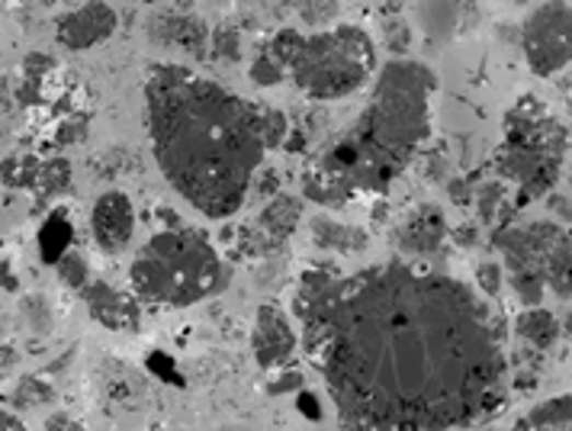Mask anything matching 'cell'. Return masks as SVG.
<instances>
[{"instance_id":"obj_8","label":"cell","mask_w":572,"mask_h":431,"mask_svg":"<svg viewBox=\"0 0 572 431\" xmlns=\"http://www.w3.org/2000/svg\"><path fill=\"white\" fill-rule=\"evenodd\" d=\"M91 232H94L96 248L106 254H119L129 248L136 232V209L126 193L106 191L96 200L91 213Z\"/></svg>"},{"instance_id":"obj_11","label":"cell","mask_w":572,"mask_h":431,"mask_svg":"<svg viewBox=\"0 0 572 431\" xmlns=\"http://www.w3.org/2000/svg\"><path fill=\"white\" fill-rule=\"evenodd\" d=\"M84 303H88L91 316L100 326L116 329V332L119 329H136L139 319H142V309H139V303L129 293H119V290H113L110 284H100V281L84 287Z\"/></svg>"},{"instance_id":"obj_22","label":"cell","mask_w":572,"mask_h":431,"mask_svg":"<svg viewBox=\"0 0 572 431\" xmlns=\"http://www.w3.org/2000/svg\"><path fill=\"white\" fill-rule=\"evenodd\" d=\"M55 271H58V277L71 290L88 287V261H84L78 251H65V254L55 261Z\"/></svg>"},{"instance_id":"obj_7","label":"cell","mask_w":572,"mask_h":431,"mask_svg":"<svg viewBox=\"0 0 572 431\" xmlns=\"http://www.w3.org/2000/svg\"><path fill=\"white\" fill-rule=\"evenodd\" d=\"M116 10L106 0H88L78 10H68L55 20V39L68 52H84L106 43L116 33Z\"/></svg>"},{"instance_id":"obj_9","label":"cell","mask_w":572,"mask_h":431,"mask_svg":"<svg viewBox=\"0 0 572 431\" xmlns=\"http://www.w3.org/2000/svg\"><path fill=\"white\" fill-rule=\"evenodd\" d=\"M251 344H254V358L264 371H274L281 367L284 361H289L293 354V344H296V336L286 322L284 309L277 306H261L258 309V322H254V336H251Z\"/></svg>"},{"instance_id":"obj_19","label":"cell","mask_w":572,"mask_h":431,"mask_svg":"<svg viewBox=\"0 0 572 431\" xmlns=\"http://www.w3.org/2000/svg\"><path fill=\"white\" fill-rule=\"evenodd\" d=\"M71 181V165L65 158H52L46 165H39V174H36V184L43 188V193H61Z\"/></svg>"},{"instance_id":"obj_1","label":"cell","mask_w":572,"mask_h":431,"mask_svg":"<svg viewBox=\"0 0 572 431\" xmlns=\"http://www.w3.org/2000/svg\"><path fill=\"white\" fill-rule=\"evenodd\" d=\"M296 313L344 431H441L499 399L502 351L485 303L460 281L377 264L302 277Z\"/></svg>"},{"instance_id":"obj_24","label":"cell","mask_w":572,"mask_h":431,"mask_svg":"<svg viewBox=\"0 0 572 431\" xmlns=\"http://www.w3.org/2000/svg\"><path fill=\"white\" fill-rule=\"evenodd\" d=\"M0 174H3V181H7L10 188H23V184H33V181H36L39 165H36V158H16V161H7V165L0 168Z\"/></svg>"},{"instance_id":"obj_2","label":"cell","mask_w":572,"mask_h":431,"mask_svg":"<svg viewBox=\"0 0 572 431\" xmlns=\"http://www.w3.org/2000/svg\"><path fill=\"white\" fill-rule=\"evenodd\" d=\"M145 113L168 184L209 219L236 216L267 151L258 103L187 65H158L145 78Z\"/></svg>"},{"instance_id":"obj_32","label":"cell","mask_w":572,"mask_h":431,"mask_svg":"<svg viewBox=\"0 0 572 431\" xmlns=\"http://www.w3.org/2000/svg\"><path fill=\"white\" fill-rule=\"evenodd\" d=\"M68 429H71V422H68V416H61V412L52 416V419L46 422V431H68Z\"/></svg>"},{"instance_id":"obj_31","label":"cell","mask_w":572,"mask_h":431,"mask_svg":"<svg viewBox=\"0 0 572 431\" xmlns=\"http://www.w3.org/2000/svg\"><path fill=\"white\" fill-rule=\"evenodd\" d=\"M302 384V377H299V374H289V377H284V381H277V384L271 386V389H274V393H281V389H296V386Z\"/></svg>"},{"instance_id":"obj_25","label":"cell","mask_w":572,"mask_h":431,"mask_svg":"<svg viewBox=\"0 0 572 431\" xmlns=\"http://www.w3.org/2000/svg\"><path fill=\"white\" fill-rule=\"evenodd\" d=\"M284 68L264 52V55H258L254 58V65H251V81L258 84V88H274V84H281L284 81Z\"/></svg>"},{"instance_id":"obj_13","label":"cell","mask_w":572,"mask_h":431,"mask_svg":"<svg viewBox=\"0 0 572 431\" xmlns=\"http://www.w3.org/2000/svg\"><path fill=\"white\" fill-rule=\"evenodd\" d=\"M447 236V223H444V213L437 206H419L405 216V223L399 226L396 241L399 248L412 251V254H428L434 248H441V241Z\"/></svg>"},{"instance_id":"obj_23","label":"cell","mask_w":572,"mask_h":431,"mask_svg":"<svg viewBox=\"0 0 572 431\" xmlns=\"http://www.w3.org/2000/svg\"><path fill=\"white\" fill-rule=\"evenodd\" d=\"M512 287L522 296V303L527 306H540V296H544V277L537 271H515L512 274Z\"/></svg>"},{"instance_id":"obj_21","label":"cell","mask_w":572,"mask_h":431,"mask_svg":"<svg viewBox=\"0 0 572 431\" xmlns=\"http://www.w3.org/2000/svg\"><path fill=\"white\" fill-rule=\"evenodd\" d=\"M71 241V226L65 223V213H55L52 223L43 229V248L48 261H58L65 254V245Z\"/></svg>"},{"instance_id":"obj_33","label":"cell","mask_w":572,"mask_h":431,"mask_svg":"<svg viewBox=\"0 0 572 431\" xmlns=\"http://www.w3.org/2000/svg\"><path fill=\"white\" fill-rule=\"evenodd\" d=\"M525 431H570V429H547V426H530V422H525Z\"/></svg>"},{"instance_id":"obj_12","label":"cell","mask_w":572,"mask_h":431,"mask_svg":"<svg viewBox=\"0 0 572 431\" xmlns=\"http://www.w3.org/2000/svg\"><path fill=\"white\" fill-rule=\"evenodd\" d=\"M302 219V200L299 196H289V193H277L264 213L258 216V236H254V248L258 251H271V248H281L286 239L296 232Z\"/></svg>"},{"instance_id":"obj_18","label":"cell","mask_w":572,"mask_h":431,"mask_svg":"<svg viewBox=\"0 0 572 431\" xmlns=\"http://www.w3.org/2000/svg\"><path fill=\"white\" fill-rule=\"evenodd\" d=\"M570 396H557V399H547L544 406H537V409L527 416V422H530V426H547V429H570Z\"/></svg>"},{"instance_id":"obj_35","label":"cell","mask_w":572,"mask_h":431,"mask_svg":"<svg viewBox=\"0 0 572 431\" xmlns=\"http://www.w3.org/2000/svg\"><path fill=\"white\" fill-rule=\"evenodd\" d=\"M222 431H241V429H222Z\"/></svg>"},{"instance_id":"obj_15","label":"cell","mask_w":572,"mask_h":431,"mask_svg":"<svg viewBox=\"0 0 572 431\" xmlns=\"http://www.w3.org/2000/svg\"><path fill=\"white\" fill-rule=\"evenodd\" d=\"M309 232H312V241L319 248H332V251H341V254H354V251L367 248V232H361L354 226H344V223H334L332 216L312 219Z\"/></svg>"},{"instance_id":"obj_36","label":"cell","mask_w":572,"mask_h":431,"mask_svg":"<svg viewBox=\"0 0 572 431\" xmlns=\"http://www.w3.org/2000/svg\"><path fill=\"white\" fill-rule=\"evenodd\" d=\"M0 97H3V91H0Z\"/></svg>"},{"instance_id":"obj_27","label":"cell","mask_w":572,"mask_h":431,"mask_svg":"<svg viewBox=\"0 0 572 431\" xmlns=\"http://www.w3.org/2000/svg\"><path fill=\"white\" fill-rule=\"evenodd\" d=\"M209 39H213V55H216V58H222V61H239L241 58L239 33H236V30L222 26V30H216V36H209Z\"/></svg>"},{"instance_id":"obj_6","label":"cell","mask_w":572,"mask_h":431,"mask_svg":"<svg viewBox=\"0 0 572 431\" xmlns=\"http://www.w3.org/2000/svg\"><path fill=\"white\" fill-rule=\"evenodd\" d=\"M527 65L534 75L550 78L570 68L572 58V13L567 0H547L525 20L522 30Z\"/></svg>"},{"instance_id":"obj_14","label":"cell","mask_w":572,"mask_h":431,"mask_svg":"<svg viewBox=\"0 0 572 431\" xmlns=\"http://www.w3.org/2000/svg\"><path fill=\"white\" fill-rule=\"evenodd\" d=\"M464 3L467 0H425L422 10V26L434 43H447L460 33L464 26Z\"/></svg>"},{"instance_id":"obj_29","label":"cell","mask_w":572,"mask_h":431,"mask_svg":"<svg viewBox=\"0 0 572 431\" xmlns=\"http://www.w3.org/2000/svg\"><path fill=\"white\" fill-rule=\"evenodd\" d=\"M502 200V188L499 184H492V188H485L482 191V200H479V213L485 216V219H492L495 216V203Z\"/></svg>"},{"instance_id":"obj_28","label":"cell","mask_w":572,"mask_h":431,"mask_svg":"<svg viewBox=\"0 0 572 431\" xmlns=\"http://www.w3.org/2000/svg\"><path fill=\"white\" fill-rule=\"evenodd\" d=\"M477 281L482 293L495 296V293L502 290V271H499L495 264H482V268L477 271Z\"/></svg>"},{"instance_id":"obj_3","label":"cell","mask_w":572,"mask_h":431,"mask_svg":"<svg viewBox=\"0 0 572 431\" xmlns=\"http://www.w3.org/2000/svg\"><path fill=\"white\" fill-rule=\"evenodd\" d=\"M437 75L422 61H389L374 81L364 113L302 174V191L322 206L357 193H382L431 129Z\"/></svg>"},{"instance_id":"obj_16","label":"cell","mask_w":572,"mask_h":431,"mask_svg":"<svg viewBox=\"0 0 572 431\" xmlns=\"http://www.w3.org/2000/svg\"><path fill=\"white\" fill-rule=\"evenodd\" d=\"M515 329H518V336L530 341V344H537V348H550L560 336V326H557L553 313H547L540 306H527L525 313L518 316Z\"/></svg>"},{"instance_id":"obj_17","label":"cell","mask_w":572,"mask_h":431,"mask_svg":"<svg viewBox=\"0 0 572 431\" xmlns=\"http://www.w3.org/2000/svg\"><path fill=\"white\" fill-rule=\"evenodd\" d=\"M248 3L251 7H264V13H277L284 7H296L299 16L306 23H312V26L329 23L334 16V10H338V0H248Z\"/></svg>"},{"instance_id":"obj_4","label":"cell","mask_w":572,"mask_h":431,"mask_svg":"<svg viewBox=\"0 0 572 431\" xmlns=\"http://www.w3.org/2000/svg\"><path fill=\"white\" fill-rule=\"evenodd\" d=\"M129 281L148 303L193 306L226 284V271L209 239L193 229H171L145 241Z\"/></svg>"},{"instance_id":"obj_10","label":"cell","mask_w":572,"mask_h":431,"mask_svg":"<svg viewBox=\"0 0 572 431\" xmlns=\"http://www.w3.org/2000/svg\"><path fill=\"white\" fill-rule=\"evenodd\" d=\"M148 39L155 46L178 48V52H191V55H203L206 43H209V30L199 16L193 13H158L148 23Z\"/></svg>"},{"instance_id":"obj_30","label":"cell","mask_w":572,"mask_h":431,"mask_svg":"<svg viewBox=\"0 0 572 431\" xmlns=\"http://www.w3.org/2000/svg\"><path fill=\"white\" fill-rule=\"evenodd\" d=\"M0 431H26V426L16 419V416H10V412H0Z\"/></svg>"},{"instance_id":"obj_20","label":"cell","mask_w":572,"mask_h":431,"mask_svg":"<svg viewBox=\"0 0 572 431\" xmlns=\"http://www.w3.org/2000/svg\"><path fill=\"white\" fill-rule=\"evenodd\" d=\"M258 126L264 148H277L286 139V116L274 106H258Z\"/></svg>"},{"instance_id":"obj_34","label":"cell","mask_w":572,"mask_h":431,"mask_svg":"<svg viewBox=\"0 0 572 431\" xmlns=\"http://www.w3.org/2000/svg\"><path fill=\"white\" fill-rule=\"evenodd\" d=\"M68 431H84V429H75V426H71V429H68Z\"/></svg>"},{"instance_id":"obj_26","label":"cell","mask_w":572,"mask_h":431,"mask_svg":"<svg viewBox=\"0 0 572 431\" xmlns=\"http://www.w3.org/2000/svg\"><path fill=\"white\" fill-rule=\"evenodd\" d=\"M46 399H52V389L43 381H36V377H26L23 384L16 386V393H13V402L20 409H33V406H39Z\"/></svg>"},{"instance_id":"obj_5","label":"cell","mask_w":572,"mask_h":431,"mask_svg":"<svg viewBox=\"0 0 572 431\" xmlns=\"http://www.w3.org/2000/svg\"><path fill=\"white\" fill-rule=\"evenodd\" d=\"M377 71V46L361 26H334L302 39L299 55L286 68L309 100H341L361 91Z\"/></svg>"}]
</instances>
